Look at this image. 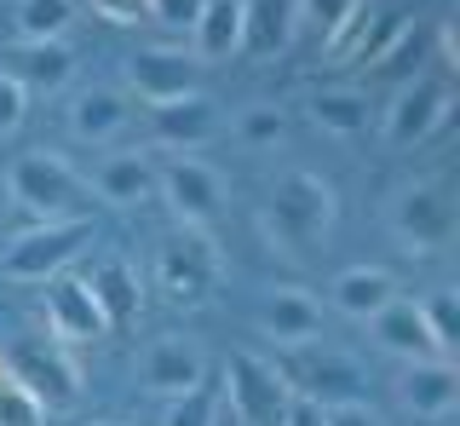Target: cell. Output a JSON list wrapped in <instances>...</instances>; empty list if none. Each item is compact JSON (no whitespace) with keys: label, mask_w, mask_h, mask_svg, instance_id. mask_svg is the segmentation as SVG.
I'll return each instance as SVG.
<instances>
[{"label":"cell","mask_w":460,"mask_h":426,"mask_svg":"<svg viewBox=\"0 0 460 426\" xmlns=\"http://www.w3.org/2000/svg\"><path fill=\"white\" fill-rule=\"evenodd\" d=\"M334 219H340V191L323 173H311V167L277 173L265 191V208H259V231L282 253H311L316 243H328Z\"/></svg>","instance_id":"cell-1"},{"label":"cell","mask_w":460,"mask_h":426,"mask_svg":"<svg viewBox=\"0 0 460 426\" xmlns=\"http://www.w3.org/2000/svg\"><path fill=\"white\" fill-rule=\"evenodd\" d=\"M385 231H392V243L402 253H414V260L443 253L460 231V208H455L449 179H438V173L402 179L392 191V202H385Z\"/></svg>","instance_id":"cell-2"},{"label":"cell","mask_w":460,"mask_h":426,"mask_svg":"<svg viewBox=\"0 0 460 426\" xmlns=\"http://www.w3.org/2000/svg\"><path fill=\"white\" fill-rule=\"evenodd\" d=\"M6 196H12V208H23L35 225H47V219H86L81 208H86L93 191H86V179L64 155L23 150V155L6 162Z\"/></svg>","instance_id":"cell-3"},{"label":"cell","mask_w":460,"mask_h":426,"mask_svg":"<svg viewBox=\"0 0 460 426\" xmlns=\"http://www.w3.org/2000/svg\"><path fill=\"white\" fill-rule=\"evenodd\" d=\"M93 243V219H47V225H29L6 243L0 253V277L12 282H52L64 277L69 265L86 253Z\"/></svg>","instance_id":"cell-4"},{"label":"cell","mask_w":460,"mask_h":426,"mask_svg":"<svg viewBox=\"0 0 460 426\" xmlns=\"http://www.w3.org/2000/svg\"><path fill=\"white\" fill-rule=\"evenodd\" d=\"M449 116H455V81L420 69L414 81H402L392 93V104H385V116H380V138L392 150H420L449 127Z\"/></svg>","instance_id":"cell-5"},{"label":"cell","mask_w":460,"mask_h":426,"mask_svg":"<svg viewBox=\"0 0 460 426\" xmlns=\"http://www.w3.org/2000/svg\"><path fill=\"white\" fill-rule=\"evenodd\" d=\"M288 404H294V392H288L282 368L270 358H259V351H230L225 358V409L236 426H282Z\"/></svg>","instance_id":"cell-6"},{"label":"cell","mask_w":460,"mask_h":426,"mask_svg":"<svg viewBox=\"0 0 460 426\" xmlns=\"http://www.w3.org/2000/svg\"><path fill=\"white\" fill-rule=\"evenodd\" d=\"M155 196L172 208V219H179L184 231H208L225 213L230 184H225L219 167L201 162V155H172V162H155Z\"/></svg>","instance_id":"cell-7"},{"label":"cell","mask_w":460,"mask_h":426,"mask_svg":"<svg viewBox=\"0 0 460 426\" xmlns=\"http://www.w3.org/2000/svg\"><path fill=\"white\" fill-rule=\"evenodd\" d=\"M277 368H282L288 392L305 397V404H316V409L345 404V397H363V386H368L363 363L345 358V351H334V346H323V340H316V346H299V351H282Z\"/></svg>","instance_id":"cell-8"},{"label":"cell","mask_w":460,"mask_h":426,"mask_svg":"<svg viewBox=\"0 0 460 426\" xmlns=\"http://www.w3.org/2000/svg\"><path fill=\"white\" fill-rule=\"evenodd\" d=\"M6 375L35 397L40 409H75L81 404V363L58 340H18L6 351Z\"/></svg>","instance_id":"cell-9"},{"label":"cell","mask_w":460,"mask_h":426,"mask_svg":"<svg viewBox=\"0 0 460 426\" xmlns=\"http://www.w3.org/2000/svg\"><path fill=\"white\" fill-rule=\"evenodd\" d=\"M219 271H225V260L201 231H179L155 248V288H162L172 306H201L219 288Z\"/></svg>","instance_id":"cell-10"},{"label":"cell","mask_w":460,"mask_h":426,"mask_svg":"<svg viewBox=\"0 0 460 426\" xmlns=\"http://www.w3.org/2000/svg\"><path fill=\"white\" fill-rule=\"evenodd\" d=\"M138 392H150V397H184V392H196L201 380H208V351H201V340L190 334H155L150 346L138 351Z\"/></svg>","instance_id":"cell-11"},{"label":"cell","mask_w":460,"mask_h":426,"mask_svg":"<svg viewBox=\"0 0 460 426\" xmlns=\"http://www.w3.org/2000/svg\"><path fill=\"white\" fill-rule=\"evenodd\" d=\"M127 87H133L144 104H172V98H184V93H201L196 81H201V64L190 58V47H138V52H127Z\"/></svg>","instance_id":"cell-12"},{"label":"cell","mask_w":460,"mask_h":426,"mask_svg":"<svg viewBox=\"0 0 460 426\" xmlns=\"http://www.w3.org/2000/svg\"><path fill=\"white\" fill-rule=\"evenodd\" d=\"M397 409L414 421H449L460 409V368L455 358H414L402 363V375L392 380Z\"/></svg>","instance_id":"cell-13"},{"label":"cell","mask_w":460,"mask_h":426,"mask_svg":"<svg viewBox=\"0 0 460 426\" xmlns=\"http://www.w3.org/2000/svg\"><path fill=\"white\" fill-rule=\"evenodd\" d=\"M219 133H225V110L213 104L208 93H184V98H172V104L150 110V138L167 145V150H179V155L213 145Z\"/></svg>","instance_id":"cell-14"},{"label":"cell","mask_w":460,"mask_h":426,"mask_svg":"<svg viewBox=\"0 0 460 426\" xmlns=\"http://www.w3.org/2000/svg\"><path fill=\"white\" fill-rule=\"evenodd\" d=\"M253 323L277 351H299V346H316V340H323V306H316L305 288H270L265 300H259Z\"/></svg>","instance_id":"cell-15"},{"label":"cell","mask_w":460,"mask_h":426,"mask_svg":"<svg viewBox=\"0 0 460 426\" xmlns=\"http://www.w3.org/2000/svg\"><path fill=\"white\" fill-rule=\"evenodd\" d=\"M64 127H69V138L104 150V145H115V138L133 127V104H127V93H115V87H81L75 98H69Z\"/></svg>","instance_id":"cell-16"},{"label":"cell","mask_w":460,"mask_h":426,"mask_svg":"<svg viewBox=\"0 0 460 426\" xmlns=\"http://www.w3.org/2000/svg\"><path fill=\"white\" fill-rule=\"evenodd\" d=\"M47 329H52L58 346H86V340L110 334L104 317H98V306H93L86 277H52L47 282Z\"/></svg>","instance_id":"cell-17"},{"label":"cell","mask_w":460,"mask_h":426,"mask_svg":"<svg viewBox=\"0 0 460 426\" xmlns=\"http://www.w3.org/2000/svg\"><path fill=\"white\" fill-rule=\"evenodd\" d=\"M86 191H93L98 202H110V208H144L155 196V162L144 150H115V155H104V162L93 167Z\"/></svg>","instance_id":"cell-18"},{"label":"cell","mask_w":460,"mask_h":426,"mask_svg":"<svg viewBox=\"0 0 460 426\" xmlns=\"http://www.w3.org/2000/svg\"><path fill=\"white\" fill-rule=\"evenodd\" d=\"M402 23H409V18H397V12H385V6H357L351 23L334 35V47H323V64H334V69L374 64V58H380V47L402 30Z\"/></svg>","instance_id":"cell-19"},{"label":"cell","mask_w":460,"mask_h":426,"mask_svg":"<svg viewBox=\"0 0 460 426\" xmlns=\"http://www.w3.org/2000/svg\"><path fill=\"white\" fill-rule=\"evenodd\" d=\"M328 300H334L340 317L368 323L374 311H385L397 300V277L385 271V265H345V271L328 282Z\"/></svg>","instance_id":"cell-20"},{"label":"cell","mask_w":460,"mask_h":426,"mask_svg":"<svg viewBox=\"0 0 460 426\" xmlns=\"http://www.w3.org/2000/svg\"><path fill=\"white\" fill-rule=\"evenodd\" d=\"M86 288H93V306H98V317H104V329H127V323H138L144 288H138V271L127 260H98L93 277H86Z\"/></svg>","instance_id":"cell-21"},{"label":"cell","mask_w":460,"mask_h":426,"mask_svg":"<svg viewBox=\"0 0 460 426\" xmlns=\"http://www.w3.org/2000/svg\"><path fill=\"white\" fill-rule=\"evenodd\" d=\"M368 340L380 351H392V358H402V363L438 358V346H431V334H426V323H420V306L402 300V294L385 311H374V317H368Z\"/></svg>","instance_id":"cell-22"},{"label":"cell","mask_w":460,"mask_h":426,"mask_svg":"<svg viewBox=\"0 0 460 426\" xmlns=\"http://www.w3.org/2000/svg\"><path fill=\"white\" fill-rule=\"evenodd\" d=\"M294 35V0H242V52L248 58H282Z\"/></svg>","instance_id":"cell-23"},{"label":"cell","mask_w":460,"mask_h":426,"mask_svg":"<svg viewBox=\"0 0 460 426\" xmlns=\"http://www.w3.org/2000/svg\"><path fill=\"white\" fill-rule=\"evenodd\" d=\"M6 75L18 81L23 93H64L69 81H75V52H69V40H35V47L12 52Z\"/></svg>","instance_id":"cell-24"},{"label":"cell","mask_w":460,"mask_h":426,"mask_svg":"<svg viewBox=\"0 0 460 426\" xmlns=\"http://www.w3.org/2000/svg\"><path fill=\"white\" fill-rule=\"evenodd\" d=\"M242 52V0H208L190 30V58L196 64H225Z\"/></svg>","instance_id":"cell-25"},{"label":"cell","mask_w":460,"mask_h":426,"mask_svg":"<svg viewBox=\"0 0 460 426\" xmlns=\"http://www.w3.org/2000/svg\"><path fill=\"white\" fill-rule=\"evenodd\" d=\"M311 121L328 138H363L374 127V104H368L363 87H323L311 98Z\"/></svg>","instance_id":"cell-26"},{"label":"cell","mask_w":460,"mask_h":426,"mask_svg":"<svg viewBox=\"0 0 460 426\" xmlns=\"http://www.w3.org/2000/svg\"><path fill=\"white\" fill-rule=\"evenodd\" d=\"M69 23H75V0H18V6H12V35H18V47L64 40Z\"/></svg>","instance_id":"cell-27"},{"label":"cell","mask_w":460,"mask_h":426,"mask_svg":"<svg viewBox=\"0 0 460 426\" xmlns=\"http://www.w3.org/2000/svg\"><path fill=\"white\" fill-rule=\"evenodd\" d=\"M414 306H420V323H426L431 346H438V358H455V346H460V294L431 288L426 300H414Z\"/></svg>","instance_id":"cell-28"},{"label":"cell","mask_w":460,"mask_h":426,"mask_svg":"<svg viewBox=\"0 0 460 426\" xmlns=\"http://www.w3.org/2000/svg\"><path fill=\"white\" fill-rule=\"evenodd\" d=\"M363 0H294V30H305L316 47H334V35L351 23Z\"/></svg>","instance_id":"cell-29"},{"label":"cell","mask_w":460,"mask_h":426,"mask_svg":"<svg viewBox=\"0 0 460 426\" xmlns=\"http://www.w3.org/2000/svg\"><path fill=\"white\" fill-rule=\"evenodd\" d=\"M225 133H236V145H248V150H270L288 138V116H282V104H248L236 121H225Z\"/></svg>","instance_id":"cell-30"},{"label":"cell","mask_w":460,"mask_h":426,"mask_svg":"<svg viewBox=\"0 0 460 426\" xmlns=\"http://www.w3.org/2000/svg\"><path fill=\"white\" fill-rule=\"evenodd\" d=\"M162 426H219V392H213V380H201L184 397H167Z\"/></svg>","instance_id":"cell-31"},{"label":"cell","mask_w":460,"mask_h":426,"mask_svg":"<svg viewBox=\"0 0 460 426\" xmlns=\"http://www.w3.org/2000/svg\"><path fill=\"white\" fill-rule=\"evenodd\" d=\"M40 421H47V409L0 368V426H40Z\"/></svg>","instance_id":"cell-32"},{"label":"cell","mask_w":460,"mask_h":426,"mask_svg":"<svg viewBox=\"0 0 460 426\" xmlns=\"http://www.w3.org/2000/svg\"><path fill=\"white\" fill-rule=\"evenodd\" d=\"M208 0H144V18H155L167 35H190Z\"/></svg>","instance_id":"cell-33"},{"label":"cell","mask_w":460,"mask_h":426,"mask_svg":"<svg viewBox=\"0 0 460 426\" xmlns=\"http://www.w3.org/2000/svg\"><path fill=\"white\" fill-rule=\"evenodd\" d=\"M23 121H29V93L6 75V69H0V138H12Z\"/></svg>","instance_id":"cell-34"},{"label":"cell","mask_w":460,"mask_h":426,"mask_svg":"<svg viewBox=\"0 0 460 426\" xmlns=\"http://www.w3.org/2000/svg\"><path fill=\"white\" fill-rule=\"evenodd\" d=\"M323 426H392L368 397H345V404H328L323 409Z\"/></svg>","instance_id":"cell-35"},{"label":"cell","mask_w":460,"mask_h":426,"mask_svg":"<svg viewBox=\"0 0 460 426\" xmlns=\"http://www.w3.org/2000/svg\"><path fill=\"white\" fill-rule=\"evenodd\" d=\"M282 426H323V409L305 404V397H294V404H288V415H282Z\"/></svg>","instance_id":"cell-36"},{"label":"cell","mask_w":460,"mask_h":426,"mask_svg":"<svg viewBox=\"0 0 460 426\" xmlns=\"http://www.w3.org/2000/svg\"><path fill=\"white\" fill-rule=\"evenodd\" d=\"M93 426H127V421H93Z\"/></svg>","instance_id":"cell-37"}]
</instances>
